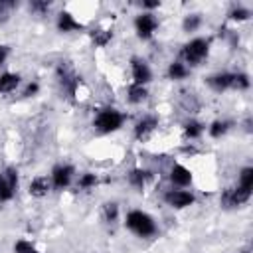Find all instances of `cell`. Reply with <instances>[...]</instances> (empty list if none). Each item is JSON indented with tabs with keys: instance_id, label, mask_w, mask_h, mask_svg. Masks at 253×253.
I'll return each mask as SVG.
<instances>
[{
	"instance_id": "30",
	"label": "cell",
	"mask_w": 253,
	"mask_h": 253,
	"mask_svg": "<svg viewBox=\"0 0 253 253\" xmlns=\"http://www.w3.org/2000/svg\"><path fill=\"white\" fill-rule=\"evenodd\" d=\"M38 83H30L28 87H26V91H24V97H32V95H36L38 93Z\"/></svg>"
},
{
	"instance_id": "20",
	"label": "cell",
	"mask_w": 253,
	"mask_h": 253,
	"mask_svg": "<svg viewBox=\"0 0 253 253\" xmlns=\"http://www.w3.org/2000/svg\"><path fill=\"white\" fill-rule=\"evenodd\" d=\"M202 130H204V126H202L198 121H188L186 126H184V134H186L188 138H198V136L202 134Z\"/></svg>"
},
{
	"instance_id": "4",
	"label": "cell",
	"mask_w": 253,
	"mask_h": 253,
	"mask_svg": "<svg viewBox=\"0 0 253 253\" xmlns=\"http://www.w3.org/2000/svg\"><path fill=\"white\" fill-rule=\"evenodd\" d=\"M18 186V174L14 168H6L0 174V202H8L12 200L14 192Z\"/></svg>"
},
{
	"instance_id": "28",
	"label": "cell",
	"mask_w": 253,
	"mask_h": 253,
	"mask_svg": "<svg viewBox=\"0 0 253 253\" xmlns=\"http://www.w3.org/2000/svg\"><path fill=\"white\" fill-rule=\"evenodd\" d=\"M231 18H233V20H247V18H249V10H245V8H237V10L231 12Z\"/></svg>"
},
{
	"instance_id": "17",
	"label": "cell",
	"mask_w": 253,
	"mask_h": 253,
	"mask_svg": "<svg viewBox=\"0 0 253 253\" xmlns=\"http://www.w3.org/2000/svg\"><path fill=\"white\" fill-rule=\"evenodd\" d=\"M146 95H148V91L144 89V85H130L128 87V101L130 103H142L144 99H146Z\"/></svg>"
},
{
	"instance_id": "21",
	"label": "cell",
	"mask_w": 253,
	"mask_h": 253,
	"mask_svg": "<svg viewBox=\"0 0 253 253\" xmlns=\"http://www.w3.org/2000/svg\"><path fill=\"white\" fill-rule=\"evenodd\" d=\"M239 186L243 188H253V168H243L241 176H239Z\"/></svg>"
},
{
	"instance_id": "15",
	"label": "cell",
	"mask_w": 253,
	"mask_h": 253,
	"mask_svg": "<svg viewBox=\"0 0 253 253\" xmlns=\"http://www.w3.org/2000/svg\"><path fill=\"white\" fill-rule=\"evenodd\" d=\"M18 83H20V75L18 73H4V75H0V91L2 93L14 91L18 87Z\"/></svg>"
},
{
	"instance_id": "26",
	"label": "cell",
	"mask_w": 253,
	"mask_h": 253,
	"mask_svg": "<svg viewBox=\"0 0 253 253\" xmlns=\"http://www.w3.org/2000/svg\"><path fill=\"white\" fill-rule=\"evenodd\" d=\"M231 87H235V89H247V87H249L247 75H243V73H233V85H231Z\"/></svg>"
},
{
	"instance_id": "9",
	"label": "cell",
	"mask_w": 253,
	"mask_h": 253,
	"mask_svg": "<svg viewBox=\"0 0 253 253\" xmlns=\"http://www.w3.org/2000/svg\"><path fill=\"white\" fill-rule=\"evenodd\" d=\"M132 77H134V83H136V85L148 83L150 77H152L150 67H148L142 59H132Z\"/></svg>"
},
{
	"instance_id": "2",
	"label": "cell",
	"mask_w": 253,
	"mask_h": 253,
	"mask_svg": "<svg viewBox=\"0 0 253 253\" xmlns=\"http://www.w3.org/2000/svg\"><path fill=\"white\" fill-rule=\"evenodd\" d=\"M123 121H125V117L117 109H103L95 119V126L101 132H113V130L121 128Z\"/></svg>"
},
{
	"instance_id": "10",
	"label": "cell",
	"mask_w": 253,
	"mask_h": 253,
	"mask_svg": "<svg viewBox=\"0 0 253 253\" xmlns=\"http://www.w3.org/2000/svg\"><path fill=\"white\" fill-rule=\"evenodd\" d=\"M170 180H172V184H176V186H188V184L192 182V174H190V170H188L186 166L176 164V166L172 168V172H170Z\"/></svg>"
},
{
	"instance_id": "16",
	"label": "cell",
	"mask_w": 253,
	"mask_h": 253,
	"mask_svg": "<svg viewBox=\"0 0 253 253\" xmlns=\"http://www.w3.org/2000/svg\"><path fill=\"white\" fill-rule=\"evenodd\" d=\"M150 180V172L148 170H142V168H134L130 174H128V182L136 188H142L146 182Z\"/></svg>"
},
{
	"instance_id": "31",
	"label": "cell",
	"mask_w": 253,
	"mask_h": 253,
	"mask_svg": "<svg viewBox=\"0 0 253 253\" xmlns=\"http://www.w3.org/2000/svg\"><path fill=\"white\" fill-rule=\"evenodd\" d=\"M8 57V47L6 45H0V63H4Z\"/></svg>"
},
{
	"instance_id": "22",
	"label": "cell",
	"mask_w": 253,
	"mask_h": 253,
	"mask_svg": "<svg viewBox=\"0 0 253 253\" xmlns=\"http://www.w3.org/2000/svg\"><path fill=\"white\" fill-rule=\"evenodd\" d=\"M227 126H229V123H225V121H215V123L210 126V134H211L213 138H217V136H221V134L227 130Z\"/></svg>"
},
{
	"instance_id": "12",
	"label": "cell",
	"mask_w": 253,
	"mask_h": 253,
	"mask_svg": "<svg viewBox=\"0 0 253 253\" xmlns=\"http://www.w3.org/2000/svg\"><path fill=\"white\" fill-rule=\"evenodd\" d=\"M57 28L59 32H73V30H81V24L69 12H61L57 18Z\"/></svg>"
},
{
	"instance_id": "11",
	"label": "cell",
	"mask_w": 253,
	"mask_h": 253,
	"mask_svg": "<svg viewBox=\"0 0 253 253\" xmlns=\"http://www.w3.org/2000/svg\"><path fill=\"white\" fill-rule=\"evenodd\" d=\"M156 119L154 117H146V119H142V121H138L136 123V126H134V134H136V138H146L154 128H156Z\"/></svg>"
},
{
	"instance_id": "18",
	"label": "cell",
	"mask_w": 253,
	"mask_h": 253,
	"mask_svg": "<svg viewBox=\"0 0 253 253\" xmlns=\"http://www.w3.org/2000/svg\"><path fill=\"white\" fill-rule=\"evenodd\" d=\"M111 38H113V34L111 32H107V30H93L91 32V40H93V43L95 45H107L109 42H111Z\"/></svg>"
},
{
	"instance_id": "23",
	"label": "cell",
	"mask_w": 253,
	"mask_h": 253,
	"mask_svg": "<svg viewBox=\"0 0 253 253\" xmlns=\"http://www.w3.org/2000/svg\"><path fill=\"white\" fill-rule=\"evenodd\" d=\"M117 215H119V206H117L115 202L105 204V219H107V221H115Z\"/></svg>"
},
{
	"instance_id": "5",
	"label": "cell",
	"mask_w": 253,
	"mask_h": 253,
	"mask_svg": "<svg viewBox=\"0 0 253 253\" xmlns=\"http://www.w3.org/2000/svg\"><path fill=\"white\" fill-rule=\"evenodd\" d=\"M251 196V190L249 188H243V186H237V188H229L223 192L221 196V204L227 206V208H233V206H241L249 200Z\"/></svg>"
},
{
	"instance_id": "6",
	"label": "cell",
	"mask_w": 253,
	"mask_h": 253,
	"mask_svg": "<svg viewBox=\"0 0 253 253\" xmlns=\"http://www.w3.org/2000/svg\"><path fill=\"white\" fill-rule=\"evenodd\" d=\"M156 26H158V22H156V18H154L152 14H140V16L134 20L136 34H138V38H142V40H148V38L154 34Z\"/></svg>"
},
{
	"instance_id": "7",
	"label": "cell",
	"mask_w": 253,
	"mask_h": 253,
	"mask_svg": "<svg viewBox=\"0 0 253 253\" xmlns=\"http://www.w3.org/2000/svg\"><path fill=\"white\" fill-rule=\"evenodd\" d=\"M164 200L172 208H188L190 204H194V196L186 190H170V192H166Z\"/></svg>"
},
{
	"instance_id": "8",
	"label": "cell",
	"mask_w": 253,
	"mask_h": 253,
	"mask_svg": "<svg viewBox=\"0 0 253 253\" xmlns=\"http://www.w3.org/2000/svg\"><path fill=\"white\" fill-rule=\"evenodd\" d=\"M71 176H73V168H71L69 164H59V166H55L53 172H51L53 186H55V188H65V186L69 184Z\"/></svg>"
},
{
	"instance_id": "13",
	"label": "cell",
	"mask_w": 253,
	"mask_h": 253,
	"mask_svg": "<svg viewBox=\"0 0 253 253\" xmlns=\"http://www.w3.org/2000/svg\"><path fill=\"white\" fill-rule=\"evenodd\" d=\"M47 192H49V180L47 178L40 176V178H34L30 182V194L34 198H43Z\"/></svg>"
},
{
	"instance_id": "3",
	"label": "cell",
	"mask_w": 253,
	"mask_h": 253,
	"mask_svg": "<svg viewBox=\"0 0 253 253\" xmlns=\"http://www.w3.org/2000/svg\"><path fill=\"white\" fill-rule=\"evenodd\" d=\"M208 49H210V43L208 40H202V38H196L192 42H188L182 49V55L184 59L190 63V65H198L206 55H208Z\"/></svg>"
},
{
	"instance_id": "32",
	"label": "cell",
	"mask_w": 253,
	"mask_h": 253,
	"mask_svg": "<svg viewBox=\"0 0 253 253\" xmlns=\"http://www.w3.org/2000/svg\"><path fill=\"white\" fill-rule=\"evenodd\" d=\"M158 4H160L158 0H148V2H142V6H144V8H156Z\"/></svg>"
},
{
	"instance_id": "1",
	"label": "cell",
	"mask_w": 253,
	"mask_h": 253,
	"mask_svg": "<svg viewBox=\"0 0 253 253\" xmlns=\"http://www.w3.org/2000/svg\"><path fill=\"white\" fill-rule=\"evenodd\" d=\"M126 227H128L132 233H136L138 237H150V235H154V231H156L154 219H152L148 213L140 211V210H134V211H130V213L126 215Z\"/></svg>"
},
{
	"instance_id": "29",
	"label": "cell",
	"mask_w": 253,
	"mask_h": 253,
	"mask_svg": "<svg viewBox=\"0 0 253 253\" xmlns=\"http://www.w3.org/2000/svg\"><path fill=\"white\" fill-rule=\"evenodd\" d=\"M30 8H32L34 12H45V10L49 8V2H32Z\"/></svg>"
},
{
	"instance_id": "14",
	"label": "cell",
	"mask_w": 253,
	"mask_h": 253,
	"mask_svg": "<svg viewBox=\"0 0 253 253\" xmlns=\"http://www.w3.org/2000/svg\"><path fill=\"white\" fill-rule=\"evenodd\" d=\"M208 81H210V85L215 91H223V89H227V87L233 85V73H217V75L210 77Z\"/></svg>"
},
{
	"instance_id": "27",
	"label": "cell",
	"mask_w": 253,
	"mask_h": 253,
	"mask_svg": "<svg viewBox=\"0 0 253 253\" xmlns=\"http://www.w3.org/2000/svg\"><path fill=\"white\" fill-rule=\"evenodd\" d=\"M95 184H97V176L91 174V172H87V174H83V176L79 178V186H81V188H91V186H95Z\"/></svg>"
},
{
	"instance_id": "24",
	"label": "cell",
	"mask_w": 253,
	"mask_h": 253,
	"mask_svg": "<svg viewBox=\"0 0 253 253\" xmlns=\"http://www.w3.org/2000/svg\"><path fill=\"white\" fill-rule=\"evenodd\" d=\"M14 253H40L30 241H18L14 245Z\"/></svg>"
},
{
	"instance_id": "25",
	"label": "cell",
	"mask_w": 253,
	"mask_h": 253,
	"mask_svg": "<svg viewBox=\"0 0 253 253\" xmlns=\"http://www.w3.org/2000/svg\"><path fill=\"white\" fill-rule=\"evenodd\" d=\"M200 22H202L200 16H198V14H192V16H188V18L184 20V30H186V32H194V30L200 26Z\"/></svg>"
},
{
	"instance_id": "19",
	"label": "cell",
	"mask_w": 253,
	"mask_h": 253,
	"mask_svg": "<svg viewBox=\"0 0 253 253\" xmlns=\"http://www.w3.org/2000/svg\"><path fill=\"white\" fill-rule=\"evenodd\" d=\"M168 75H170V79H184L188 75V67L184 63H180V61H174L168 67Z\"/></svg>"
}]
</instances>
